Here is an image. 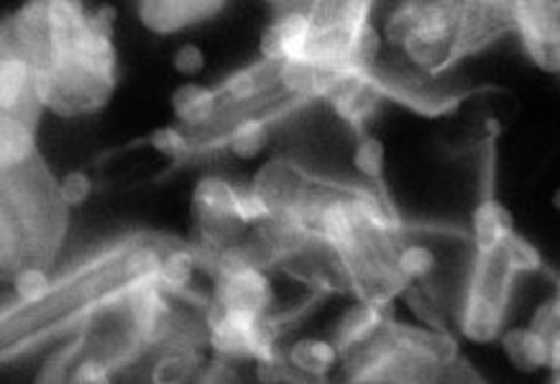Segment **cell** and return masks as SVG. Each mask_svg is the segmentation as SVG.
<instances>
[{
    "instance_id": "obj_28",
    "label": "cell",
    "mask_w": 560,
    "mask_h": 384,
    "mask_svg": "<svg viewBox=\"0 0 560 384\" xmlns=\"http://www.w3.org/2000/svg\"><path fill=\"white\" fill-rule=\"evenodd\" d=\"M504 248H506V254H510L512 265L517 267V272H535V269L542 267L537 248L529 244L527 238L517 236V233H514V236H510V241H506Z\"/></svg>"
},
{
    "instance_id": "obj_11",
    "label": "cell",
    "mask_w": 560,
    "mask_h": 384,
    "mask_svg": "<svg viewBox=\"0 0 560 384\" xmlns=\"http://www.w3.org/2000/svg\"><path fill=\"white\" fill-rule=\"evenodd\" d=\"M310 42V5H287L261 34V59L284 65L302 59Z\"/></svg>"
},
{
    "instance_id": "obj_21",
    "label": "cell",
    "mask_w": 560,
    "mask_h": 384,
    "mask_svg": "<svg viewBox=\"0 0 560 384\" xmlns=\"http://www.w3.org/2000/svg\"><path fill=\"white\" fill-rule=\"evenodd\" d=\"M198 272V261L187 244H174L164 254L162 267H159V288L170 298H187L190 295L192 277Z\"/></svg>"
},
{
    "instance_id": "obj_35",
    "label": "cell",
    "mask_w": 560,
    "mask_h": 384,
    "mask_svg": "<svg viewBox=\"0 0 560 384\" xmlns=\"http://www.w3.org/2000/svg\"><path fill=\"white\" fill-rule=\"evenodd\" d=\"M556 384H560V369L556 372Z\"/></svg>"
},
{
    "instance_id": "obj_17",
    "label": "cell",
    "mask_w": 560,
    "mask_h": 384,
    "mask_svg": "<svg viewBox=\"0 0 560 384\" xmlns=\"http://www.w3.org/2000/svg\"><path fill=\"white\" fill-rule=\"evenodd\" d=\"M502 351L520 372H537V369L550 366L552 353L550 344L542 334H537L533 326L512 328L502 334Z\"/></svg>"
},
{
    "instance_id": "obj_14",
    "label": "cell",
    "mask_w": 560,
    "mask_h": 384,
    "mask_svg": "<svg viewBox=\"0 0 560 384\" xmlns=\"http://www.w3.org/2000/svg\"><path fill=\"white\" fill-rule=\"evenodd\" d=\"M174 118L190 133H202L215 124L221 101H218L215 88L198 85V82H185L172 93Z\"/></svg>"
},
{
    "instance_id": "obj_2",
    "label": "cell",
    "mask_w": 560,
    "mask_h": 384,
    "mask_svg": "<svg viewBox=\"0 0 560 384\" xmlns=\"http://www.w3.org/2000/svg\"><path fill=\"white\" fill-rule=\"evenodd\" d=\"M504 32H514L512 3H399L384 21L382 42L422 82Z\"/></svg>"
},
{
    "instance_id": "obj_16",
    "label": "cell",
    "mask_w": 560,
    "mask_h": 384,
    "mask_svg": "<svg viewBox=\"0 0 560 384\" xmlns=\"http://www.w3.org/2000/svg\"><path fill=\"white\" fill-rule=\"evenodd\" d=\"M510 236H514L512 213L497 198L487 195V198L476 206L471 218L474 252H494V248L504 246Z\"/></svg>"
},
{
    "instance_id": "obj_4",
    "label": "cell",
    "mask_w": 560,
    "mask_h": 384,
    "mask_svg": "<svg viewBox=\"0 0 560 384\" xmlns=\"http://www.w3.org/2000/svg\"><path fill=\"white\" fill-rule=\"evenodd\" d=\"M374 5L310 3V42L305 57L330 74L376 72L382 55V32L371 21Z\"/></svg>"
},
{
    "instance_id": "obj_25",
    "label": "cell",
    "mask_w": 560,
    "mask_h": 384,
    "mask_svg": "<svg viewBox=\"0 0 560 384\" xmlns=\"http://www.w3.org/2000/svg\"><path fill=\"white\" fill-rule=\"evenodd\" d=\"M82 353H85V341H82L80 336L72 338L70 344L57 349L55 357L42 366L39 376H36V384H70V376L74 372V366L80 364Z\"/></svg>"
},
{
    "instance_id": "obj_7",
    "label": "cell",
    "mask_w": 560,
    "mask_h": 384,
    "mask_svg": "<svg viewBox=\"0 0 560 384\" xmlns=\"http://www.w3.org/2000/svg\"><path fill=\"white\" fill-rule=\"evenodd\" d=\"M512 21L529 62L548 74H560V3H512Z\"/></svg>"
},
{
    "instance_id": "obj_24",
    "label": "cell",
    "mask_w": 560,
    "mask_h": 384,
    "mask_svg": "<svg viewBox=\"0 0 560 384\" xmlns=\"http://www.w3.org/2000/svg\"><path fill=\"white\" fill-rule=\"evenodd\" d=\"M353 167L361 172V177L366 179L369 185L382 187L384 190V167H387V152H384V144L376 137H369L363 133L359 137V144L353 149Z\"/></svg>"
},
{
    "instance_id": "obj_18",
    "label": "cell",
    "mask_w": 560,
    "mask_h": 384,
    "mask_svg": "<svg viewBox=\"0 0 560 384\" xmlns=\"http://www.w3.org/2000/svg\"><path fill=\"white\" fill-rule=\"evenodd\" d=\"M340 351L332 341H323V338H302V341L292 344L287 351V361L294 372L302 376H313V380H323L332 366L338 364Z\"/></svg>"
},
{
    "instance_id": "obj_22",
    "label": "cell",
    "mask_w": 560,
    "mask_h": 384,
    "mask_svg": "<svg viewBox=\"0 0 560 384\" xmlns=\"http://www.w3.org/2000/svg\"><path fill=\"white\" fill-rule=\"evenodd\" d=\"M397 267L410 284H430L438 269H441V256L425 241L402 238L397 252Z\"/></svg>"
},
{
    "instance_id": "obj_34",
    "label": "cell",
    "mask_w": 560,
    "mask_h": 384,
    "mask_svg": "<svg viewBox=\"0 0 560 384\" xmlns=\"http://www.w3.org/2000/svg\"><path fill=\"white\" fill-rule=\"evenodd\" d=\"M556 298L560 300V280H558V284H556Z\"/></svg>"
},
{
    "instance_id": "obj_27",
    "label": "cell",
    "mask_w": 560,
    "mask_h": 384,
    "mask_svg": "<svg viewBox=\"0 0 560 384\" xmlns=\"http://www.w3.org/2000/svg\"><path fill=\"white\" fill-rule=\"evenodd\" d=\"M149 144L154 147L159 154L170 156V160H187V156H192L195 152H198L190 133L179 131V128H174V126L159 128V131L151 133Z\"/></svg>"
},
{
    "instance_id": "obj_12",
    "label": "cell",
    "mask_w": 560,
    "mask_h": 384,
    "mask_svg": "<svg viewBox=\"0 0 560 384\" xmlns=\"http://www.w3.org/2000/svg\"><path fill=\"white\" fill-rule=\"evenodd\" d=\"M221 11L223 3L218 0H143L139 3V21L149 32L170 36L215 19Z\"/></svg>"
},
{
    "instance_id": "obj_20",
    "label": "cell",
    "mask_w": 560,
    "mask_h": 384,
    "mask_svg": "<svg viewBox=\"0 0 560 384\" xmlns=\"http://www.w3.org/2000/svg\"><path fill=\"white\" fill-rule=\"evenodd\" d=\"M200 369V349L192 346H159V357L151 369L154 384H185L190 382Z\"/></svg>"
},
{
    "instance_id": "obj_13",
    "label": "cell",
    "mask_w": 560,
    "mask_h": 384,
    "mask_svg": "<svg viewBox=\"0 0 560 384\" xmlns=\"http://www.w3.org/2000/svg\"><path fill=\"white\" fill-rule=\"evenodd\" d=\"M307 172H302L290 160H271L256 172L252 190L269 208V216L284 213V210H292L298 206L300 195L307 185Z\"/></svg>"
},
{
    "instance_id": "obj_8",
    "label": "cell",
    "mask_w": 560,
    "mask_h": 384,
    "mask_svg": "<svg viewBox=\"0 0 560 384\" xmlns=\"http://www.w3.org/2000/svg\"><path fill=\"white\" fill-rule=\"evenodd\" d=\"M192 218L202 236L231 246L246 229L238 218V185L223 177H202L192 190Z\"/></svg>"
},
{
    "instance_id": "obj_19",
    "label": "cell",
    "mask_w": 560,
    "mask_h": 384,
    "mask_svg": "<svg viewBox=\"0 0 560 384\" xmlns=\"http://www.w3.org/2000/svg\"><path fill=\"white\" fill-rule=\"evenodd\" d=\"M36 154V128L19 118L0 116V170L19 167Z\"/></svg>"
},
{
    "instance_id": "obj_30",
    "label": "cell",
    "mask_w": 560,
    "mask_h": 384,
    "mask_svg": "<svg viewBox=\"0 0 560 384\" xmlns=\"http://www.w3.org/2000/svg\"><path fill=\"white\" fill-rule=\"evenodd\" d=\"M172 65L179 74L192 78V74H200L202 67H206V55H202V49L198 47V44H182V47L174 51Z\"/></svg>"
},
{
    "instance_id": "obj_32",
    "label": "cell",
    "mask_w": 560,
    "mask_h": 384,
    "mask_svg": "<svg viewBox=\"0 0 560 384\" xmlns=\"http://www.w3.org/2000/svg\"><path fill=\"white\" fill-rule=\"evenodd\" d=\"M200 384H238V376L233 372L229 361H215V364L208 366L206 374L200 376Z\"/></svg>"
},
{
    "instance_id": "obj_5",
    "label": "cell",
    "mask_w": 560,
    "mask_h": 384,
    "mask_svg": "<svg viewBox=\"0 0 560 384\" xmlns=\"http://www.w3.org/2000/svg\"><path fill=\"white\" fill-rule=\"evenodd\" d=\"M504 246L494 252H474L466 288L458 305V328L468 341L489 344L502 338L506 311H510L512 284L517 277Z\"/></svg>"
},
{
    "instance_id": "obj_10",
    "label": "cell",
    "mask_w": 560,
    "mask_h": 384,
    "mask_svg": "<svg viewBox=\"0 0 560 384\" xmlns=\"http://www.w3.org/2000/svg\"><path fill=\"white\" fill-rule=\"evenodd\" d=\"M271 303H275V292H271V282L267 272L252 269V272L221 277L215 280L213 298L210 305L225 313H241V315H269Z\"/></svg>"
},
{
    "instance_id": "obj_3",
    "label": "cell",
    "mask_w": 560,
    "mask_h": 384,
    "mask_svg": "<svg viewBox=\"0 0 560 384\" xmlns=\"http://www.w3.org/2000/svg\"><path fill=\"white\" fill-rule=\"evenodd\" d=\"M59 179L36 154L19 167L0 170V265L11 277L26 267L47 269L67 229Z\"/></svg>"
},
{
    "instance_id": "obj_15",
    "label": "cell",
    "mask_w": 560,
    "mask_h": 384,
    "mask_svg": "<svg viewBox=\"0 0 560 384\" xmlns=\"http://www.w3.org/2000/svg\"><path fill=\"white\" fill-rule=\"evenodd\" d=\"M389 321H392L389 307L363 303V300H359V303L348 307V313L340 318V323L336 326V334H332V344H336L340 357H343V353L359 349V346L371 341V338L380 334Z\"/></svg>"
},
{
    "instance_id": "obj_26",
    "label": "cell",
    "mask_w": 560,
    "mask_h": 384,
    "mask_svg": "<svg viewBox=\"0 0 560 384\" xmlns=\"http://www.w3.org/2000/svg\"><path fill=\"white\" fill-rule=\"evenodd\" d=\"M55 290V280L42 267H26L13 275V292H16L19 305H34L42 303L49 292Z\"/></svg>"
},
{
    "instance_id": "obj_1",
    "label": "cell",
    "mask_w": 560,
    "mask_h": 384,
    "mask_svg": "<svg viewBox=\"0 0 560 384\" xmlns=\"http://www.w3.org/2000/svg\"><path fill=\"white\" fill-rule=\"evenodd\" d=\"M113 16H88L72 0L26 3L0 26V55L32 65L44 108L82 116L103 108L116 88Z\"/></svg>"
},
{
    "instance_id": "obj_6",
    "label": "cell",
    "mask_w": 560,
    "mask_h": 384,
    "mask_svg": "<svg viewBox=\"0 0 560 384\" xmlns=\"http://www.w3.org/2000/svg\"><path fill=\"white\" fill-rule=\"evenodd\" d=\"M206 323L210 334V346L215 353L225 361L231 359H269L279 351L277 349V334L279 328L275 326L269 315H241V313H225L218 311L208 303Z\"/></svg>"
},
{
    "instance_id": "obj_9",
    "label": "cell",
    "mask_w": 560,
    "mask_h": 384,
    "mask_svg": "<svg viewBox=\"0 0 560 384\" xmlns=\"http://www.w3.org/2000/svg\"><path fill=\"white\" fill-rule=\"evenodd\" d=\"M384 97H387V90L376 78V72H348L336 74L325 101L353 131H359V137H363V128L380 110Z\"/></svg>"
},
{
    "instance_id": "obj_31",
    "label": "cell",
    "mask_w": 560,
    "mask_h": 384,
    "mask_svg": "<svg viewBox=\"0 0 560 384\" xmlns=\"http://www.w3.org/2000/svg\"><path fill=\"white\" fill-rule=\"evenodd\" d=\"M435 384H483V382L474 374L471 366L464 364V361H456V364L443 369V374L438 376Z\"/></svg>"
},
{
    "instance_id": "obj_33",
    "label": "cell",
    "mask_w": 560,
    "mask_h": 384,
    "mask_svg": "<svg viewBox=\"0 0 560 384\" xmlns=\"http://www.w3.org/2000/svg\"><path fill=\"white\" fill-rule=\"evenodd\" d=\"M552 208L560 210V187H558L556 193H552Z\"/></svg>"
},
{
    "instance_id": "obj_23",
    "label": "cell",
    "mask_w": 560,
    "mask_h": 384,
    "mask_svg": "<svg viewBox=\"0 0 560 384\" xmlns=\"http://www.w3.org/2000/svg\"><path fill=\"white\" fill-rule=\"evenodd\" d=\"M269 144V120L264 118H244L231 128L225 137V147L241 160H252L259 156Z\"/></svg>"
},
{
    "instance_id": "obj_29",
    "label": "cell",
    "mask_w": 560,
    "mask_h": 384,
    "mask_svg": "<svg viewBox=\"0 0 560 384\" xmlns=\"http://www.w3.org/2000/svg\"><path fill=\"white\" fill-rule=\"evenodd\" d=\"M59 190H62L67 206H82V202L90 198V193H93V179L80 170L67 172V175L59 179Z\"/></svg>"
}]
</instances>
